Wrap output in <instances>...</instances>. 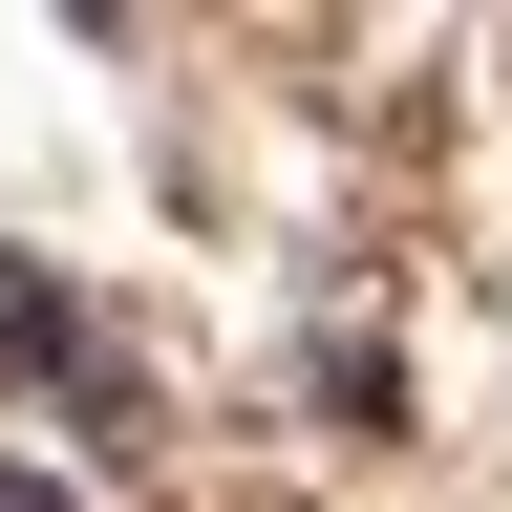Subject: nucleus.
<instances>
[{
	"mask_svg": "<svg viewBox=\"0 0 512 512\" xmlns=\"http://www.w3.org/2000/svg\"><path fill=\"white\" fill-rule=\"evenodd\" d=\"M0 363H22L86 448H128V384H107V342H86V320H64V278H43V256H0Z\"/></svg>",
	"mask_w": 512,
	"mask_h": 512,
	"instance_id": "nucleus-1",
	"label": "nucleus"
},
{
	"mask_svg": "<svg viewBox=\"0 0 512 512\" xmlns=\"http://www.w3.org/2000/svg\"><path fill=\"white\" fill-rule=\"evenodd\" d=\"M0 512H86V491H64V470H0Z\"/></svg>",
	"mask_w": 512,
	"mask_h": 512,
	"instance_id": "nucleus-2",
	"label": "nucleus"
}]
</instances>
